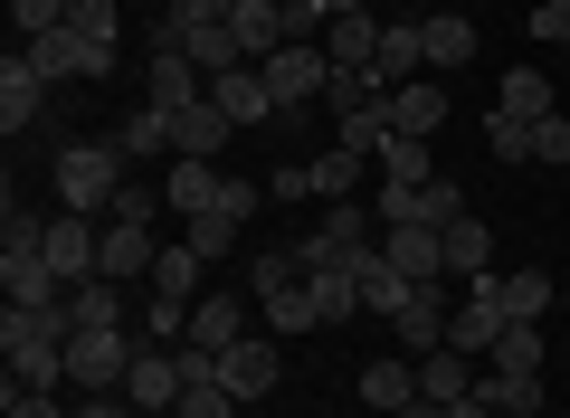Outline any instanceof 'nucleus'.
Returning a JSON list of instances; mask_svg holds the SVG:
<instances>
[{
    "label": "nucleus",
    "mask_w": 570,
    "mask_h": 418,
    "mask_svg": "<svg viewBox=\"0 0 570 418\" xmlns=\"http://www.w3.org/2000/svg\"><path fill=\"white\" fill-rule=\"evenodd\" d=\"M124 172H134V162H124L105 134H96V143H58V162H48V181H58V210H86V220L124 200Z\"/></svg>",
    "instance_id": "f257e3e1"
},
{
    "label": "nucleus",
    "mask_w": 570,
    "mask_h": 418,
    "mask_svg": "<svg viewBox=\"0 0 570 418\" xmlns=\"http://www.w3.org/2000/svg\"><path fill=\"white\" fill-rule=\"evenodd\" d=\"M371 247H381V210H371V200H333L324 229H305V239H295V257H305V276H314V266L371 257Z\"/></svg>",
    "instance_id": "f03ea898"
},
{
    "label": "nucleus",
    "mask_w": 570,
    "mask_h": 418,
    "mask_svg": "<svg viewBox=\"0 0 570 418\" xmlns=\"http://www.w3.org/2000/svg\"><path fill=\"white\" fill-rule=\"evenodd\" d=\"M257 67H266V86H276V115H305V105H324V86H333L324 39H285L276 58H257Z\"/></svg>",
    "instance_id": "7ed1b4c3"
},
{
    "label": "nucleus",
    "mask_w": 570,
    "mask_h": 418,
    "mask_svg": "<svg viewBox=\"0 0 570 418\" xmlns=\"http://www.w3.org/2000/svg\"><path fill=\"white\" fill-rule=\"evenodd\" d=\"M371 210H381V229H448V220H466V191H456L448 172H438V181H419V191L381 181V191H371Z\"/></svg>",
    "instance_id": "20e7f679"
},
{
    "label": "nucleus",
    "mask_w": 570,
    "mask_h": 418,
    "mask_svg": "<svg viewBox=\"0 0 570 418\" xmlns=\"http://www.w3.org/2000/svg\"><path fill=\"white\" fill-rule=\"evenodd\" d=\"M504 285H494V276H475V285H456V314H448V342H456V352H475V361H485L494 352V342H504Z\"/></svg>",
    "instance_id": "39448f33"
},
{
    "label": "nucleus",
    "mask_w": 570,
    "mask_h": 418,
    "mask_svg": "<svg viewBox=\"0 0 570 418\" xmlns=\"http://www.w3.org/2000/svg\"><path fill=\"white\" fill-rule=\"evenodd\" d=\"M20 58L39 67L48 86H77V77H105V67H115V48H96L86 29H48V39H20Z\"/></svg>",
    "instance_id": "423d86ee"
},
{
    "label": "nucleus",
    "mask_w": 570,
    "mask_h": 418,
    "mask_svg": "<svg viewBox=\"0 0 570 418\" xmlns=\"http://www.w3.org/2000/svg\"><path fill=\"white\" fill-rule=\"evenodd\" d=\"M181 390H190L181 342H142L134 371H124V399H134V409H181Z\"/></svg>",
    "instance_id": "0eeeda50"
},
{
    "label": "nucleus",
    "mask_w": 570,
    "mask_h": 418,
    "mask_svg": "<svg viewBox=\"0 0 570 418\" xmlns=\"http://www.w3.org/2000/svg\"><path fill=\"white\" fill-rule=\"evenodd\" d=\"M134 352H142L134 333H77V342H67V380H77V390H124Z\"/></svg>",
    "instance_id": "6e6552de"
},
{
    "label": "nucleus",
    "mask_w": 570,
    "mask_h": 418,
    "mask_svg": "<svg viewBox=\"0 0 570 418\" xmlns=\"http://www.w3.org/2000/svg\"><path fill=\"white\" fill-rule=\"evenodd\" d=\"M448 314H456L448 276H438V285H409V304L390 314V333H400V352H438V342H448Z\"/></svg>",
    "instance_id": "1a4fd4ad"
},
{
    "label": "nucleus",
    "mask_w": 570,
    "mask_h": 418,
    "mask_svg": "<svg viewBox=\"0 0 570 418\" xmlns=\"http://www.w3.org/2000/svg\"><path fill=\"white\" fill-rule=\"evenodd\" d=\"M209 105H219L228 124H266L276 115V86H266V67L247 58V67H219V77H209Z\"/></svg>",
    "instance_id": "9d476101"
},
{
    "label": "nucleus",
    "mask_w": 570,
    "mask_h": 418,
    "mask_svg": "<svg viewBox=\"0 0 570 418\" xmlns=\"http://www.w3.org/2000/svg\"><path fill=\"white\" fill-rule=\"evenodd\" d=\"M0 285H10V304H67V276L48 266V247H0Z\"/></svg>",
    "instance_id": "9b49d317"
},
{
    "label": "nucleus",
    "mask_w": 570,
    "mask_h": 418,
    "mask_svg": "<svg viewBox=\"0 0 570 418\" xmlns=\"http://www.w3.org/2000/svg\"><path fill=\"white\" fill-rule=\"evenodd\" d=\"M219 380L247 399V409H257V399L285 380V352H276V342H228V352H219Z\"/></svg>",
    "instance_id": "f8f14e48"
},
{
    "label": "nucleus",
    "mask_w": 570,
    "mask_h": 418,
    "mask_svg": "<svg viewBox=\"0 0 570 418\" xmlns=\"http://www.w3.org/2000/svg\"><path fill=\"white\" fill-rule=\"evenodd\" d=\"M352 390H362V409H390V418H400L409 409V399H419V352H381V361H362V380H352Z\"/></svg>",
    "instance_id": "ddd939ff"
},
{
    "label": "nucleus",
    "mask_w": 570,
    "mask_h": 418,
    "mask_svg": "<svg viewBox=\"0 0 570 418\" xmlns=\"http://www.w3.org/2000/svg\"><path fill=\"white\" fill-rule=\"evenodd\" d=\"M200 96H209V77L181 58V39H153V105L181 115V105H200Z\"/></svg>",
    "instance_id": "4468645a"
},
{
    "label": "nucleus",
    "mask_w": 570,
    "mask_h": 418,
    "mask_svg": "<svg viewBox=\"0 0 570 418\" xmlns=\"http://www.w3.org/2000/svg\"><path fill=\"white\" fill-rule=\"evenodd\" d=\"M228 134H238V124H228V115H219L209 96L171 115V153H181V162H219V153H228Z\"/></svg>",
    "instance_id": "2eb2a0df"
},
{
    "label": "nucleus",
    "mask_w": 570,
    "mask_h": 418,
    "mask_svg": "<svg viewBox=\"0 0 570 418\" xmlns=\"http://www.w3.org/2000/svg\"><path fill=\"white\" fill-rule=\"evenodd\" d=\"M39 115H48V77L29 58H10V67H0V134H29Z\"/></svg>",
    "instance_id": "dca6fc26"
},
{
    "label": "nucleus",
    "mask_w": 570,
    "mask_h": 418,
    "mask_svg": "<svg viewBox=\"0 0 570 418\" xmlns=\"http://www.w3.org/2000/svg\"><path fill=\"white\" fill-rule=\"evenodd\" d=\"M438 124H448V86L438 77H409V86H390V134H438Z\"/></svg>",
    "instance_id": "f3484780"
},
{
    "label": "nucleus",
    "mask_w": 570,
    "mask_h": 418,
    "mask_svg": "<svg viewBox=\"0 0 570 418\" xmlns=\"http://www.w3.org/2000/svg\"><path fill=\"white\" fill-rule=\"evenodd\" d=\"M371 67H381L390 86L428 77V20H409V10H400V20H381V58H371Z\"/></svg>",
    "instance_id": "a211bd4d"
},
{
    "label": "nucleus",
    "mask_w": 570,
    "mask_h": 418,
    "mask_svg": "<svg viewBox=\"0 0 570 418\" xmlns=\"http://www.w3.org/2000/svg\"><path fill=\"white\" fill-rule=\"evenodd\" d=\"M381 247H390V266H400L409 285L448 276V239H438V229H381Z\"/></svg>",
    "instance_id": "6ab92c4d"
},
{
    "label": "nucleus",
    "mask_w": 570,
    "mask_h": 418,
    "mask_svg": "<svg viewBox=\"0 0 570 418\" xmlns=\"http://www.w3.org/2000/svg\"><path fill=\"white\" fill-rule=\"evenodd\" d=\"M153 257H163V239H153V220H105V276H153Z\"/></svg>",
    "instance_id": "aec40b11"
},
{
    "label": "nucleus",
    "mask_w": 570,
    "mask_h": 418,
    "mask_svg": "<svg viewBox=\"0 0 570 418\" xmlns=\"http://www.w3.org/2000/svg\"><path fill=\"white\" fill-rule=\"evenodd\" d=\"M438 239H448V276H456V285L494 276V229L475 220V210H466V220H448V229H438Z\"/></svg>",
    "instance_id": "412c9836"
},
{
    "label": "nucleus",
    "mask_w": 570,
    "mask_h": 418,
    "mask_svg": "<svg viewBox=\"0 0 570 418\" xmlns=\"http://www.w3.org/2000/svg\"><path fill=\"white\" fill-rule=\"evenodd\" d=\"M475 390V352H456V342H438V352H419V399H466Z\"/></svg>",
    "instance_id": "4be33fe9"
},
{
    "label": "nucleus",
    "mask_w": 570,
    "mask_h": 418,
    "mask_svg": "<svg viewBox=\"0 0 570 418\" xmlns=\"http://www.w3.org/2000/svg\"><path fill=\"white\" fill-rule=\"evenodd\" d=\"M190 352H228V342H247V314H238V295H200L190 304Z\"/></svg>",
    "instance_id": "5701e85b"
},
{
    "label": "nucleus",
    "mask_w": 570,
    "mask_h": 418,
    "mask_svg": "<svg viewBox=\"0 0 570 418\" xmlns=\"http://www.w3.org/2000/svg\"><path fill=\"white\" fill-rule=\"evenodd\" d=\"M163 39H181V58L200 67V77H219V67H247V48H238V29H228V20H209V29H163Z\"/></svg>",
    "instance_id": "b1692460"
},
{
    "label": "nucleus",
    "mask_w": 570,
    "mask_h": 418,
    "mask_svg": "<svg viewBox=\"0 0 570 418\" xmlns=\"http://www.w3.org/2000/svg\"><path fill=\"white\" fill-rule=\"evenodd\" d=\"M494 105H504V115H523V124H551V115H561V96H551V77H542V67H504Z\"/></svg>",
    "instance_id": "393cba45"
},
{
    "label": "nucleus",
    "mask_w": 570,
    "mask_h": 418,
    "mask_svg": "<svg viewBox=\"0 0 570 418\" xmlns=\"http://www.w3.org/2000/svg\"><path fill=\"white\" fill-rule=\"evenodd\" d=\"M352 285H362V314H400V304H409V276L390 266V247L352 257Z\"/></svg>",
    "instance_id": "a878e982"
},
{
    "label": "nucleus",
    "mask_w": 570,
    "mask_h": 418,
    "mask_svg": "<svg viewBox=\"0 0 570 418\" xmlns=\"http://www.w3.org/2000/svg\"><path fill=\"white\" fill-rule=\"evenodd\" d=\"M219 162H181V153H171V200H163V210H181V220H200V210H219Z\"/></svg>",
    "instance_id": "bb28decb"
},
{
    "label": "nucleus",
    "mask_w": 570,
    "mask_h": 418,
    "mask_svg": "<svg viewBox=\"0 0 570 418\" xmlns=\"http://www.w3.org/2000/svg\"><path fill=\"white\" fill-rule=\"evenodd\" d=\"M105 143H115L124 162H153V153H171V115H163V105H134V115H124Z\"/></svg>",
    "instance_id": "cd10ccee"
},
{
    "label": "nucleus",
    "mask_w": 570,
    "mask_h": 418,
    "mask_svg": "<svg viewBox=\"0 0 570 418\" xmlns=\"http://www.w3.org/2000/svg\"><path fill=\"white\" fill-rule=\"evenodd\" d=\"M67 314H77V333H124V295H115V276L67 285Z\"/></svg>",
    "instance_id": "c85d7f7f"
},
{
    "label": "nucleus",
    "mask_w": 570,
    "mask_h": 418,
    "mask_svg": "<svg viewBox=\"0 0 570 418\" xmlns=\"http://www.w3.org/2000/svg\"><path fill=\"white\" fill-rule=\"evenodd\" d=\"M324 58L333 67H371L381 58V20H371V10H343V20L324 29Z\"/></svg>",
    "instance_id": "c756f323"
},
{
    "label": "nucleus",
    "mask_w": 570,
    "mask_h": 418,
    "mask_svg": "<svg viewBox=\"0 0 570 418\" xmlns=\"http://www.w3.org/2000/svg\"><path fill=\"white\" fill-rule=\"evenodd\" d=\"M362 172H371V153H343V143L305 162V181H314V200H324V210H333V200H352V191H362Z\"/></svg>",
    "instance_id": "7c9ffc66"
},
{
    "label": "nucleus",
    "mask_w": 570,
    "mask_h": 418,
    "mask_svg": "<svg viewBox=\"0 0 570 418\" xmlns=\"http://www.w3.org/2000/svg\"><path fill=\"white\" fill-rule=\"evenodd\" d=\"M475 58V20L466 10H438L428 20V77H448V67H466Z\"/></svg>",
    "instance_id": "2f4dec72"
},
{
    "label": "nucleus",
    "mask_w": 570,
    "mask_h": 418,
    "mask_svg": "<svg viewBox=\"0 0 570 418\" xmlns=\"http://www.w3.org/2000/svg\"><path fill=\"white\" fill-rule=\"evenodd\" d=\"M200 247H190V239H171L163 247V257H153V295H181V304H200Z\"/></svg>",
    "instance_id": "473e14b6"
},
{
    "label": "nucleus",
    "mask_w": 570,
    "mask_h": 418,
    "mask_svg": "<svg viewBox=\"0 0 570 418\" xmlns=\"http://www.w3.org/2000/svg\"><path fill=\"white\" fill-rule=\"evenodd\" d=\"M381 96H390V77H381V67H333V86H324L333 124H343V115H362V105H381Z\"/></svg>",
    "instance_id": "72a5a7b5"
},
{
    "label": "nucleus",
    "mask_w": 570,
    "mask_h": 418,
    "mask_svg": "<svg viewBox=\"0 0 570 418\" xmlns=\"http://www.w3.org/2000/svg\"><path fill=\"white\" fill-rule=\"evenodd\" d=\"M266 304V333H314V276H295V285H276V295H257Z\"/></svg>",
    "instance_id": "f704fd0d"
},
{
    "label": "nucleus",
    "mask_w": 570,
    "mask_h": 418,
    "mask_svg": "<svg viewBox=\"0 0 570 418\" xmlns=\"http://www.w3.org/2000/svg\"><path fill=\"white\" fill-rule=\"evenodd\" d=\"M475 390H485L494 418H532V409H542V380H523V371H485Z\"/></svg>",
    "instance_id": "c9c22d12"
},
{
    "label": "nucleus",
    "mask_w": 570,
    "mask_h": 418,
    "mask_svg": "<svg viewBox=\"0 0 570 418\" xmlns=\"http://www.w3.org/2000/svg\"><path fill=\"white\" fill-rule=\"evenodd\" d=\"M381 181H400V191H419V181H438V162H428L419 134H390L381 143Z\"/></svg>",
    "instance_id": "e433bc0d"
},
{
    "label": "nucleus",
    "mask_w": 570,
    "mask_h": 418,
    "mask_svg": "<svg viewBox=\"0 0 570 418\" xmlns=\"http://www.w3.org/2000/svg\"><path fill=\"white\" fill-rule=\"evenodd\" d=\"M314 314H324V323H352V314H362V285H352V266H314Z\"/></svg>",
    "instance_id": "4c0bfd02"
},
{
    "label": "nucleus",
    "mask_w": 570,
    "mask_h": 418,
    "mask_svg": "<svg viewBox=\"0 0 570 418\" xmlns=\"http://www.w3.org/2000/svg\"><path fill=\"white\" fill-rule=\"evenodd\" d=\"M494 371H523V380H542V323H504V342H494Z\"/></svg>",
    "instance_id": "58836bf2"
},
{
    "label": "nucleus",
    "mask_w": 570,
    "mask_h": 418,
    "mask_svg": "<svg viewBox=\"0 0 570 418\" xmlns=\"http://www.w3.org/2000/svg\"><path fill=\"white\" fill-rule=\"evenodd\" d=\"M238 229H247V220H238V210H200V220H181V239H190V247H200V257H209V266H219V257H228V247H238Z\"/></svg>",
    "instance_id": "ea45409f"
},
{
    "label": "nucleus",
    "mask_w": 570,
    "mask_h": 418,
    "mask_svg": "<svg viewBox=\"0 0 570 418\" xmlns=\"http://www.w3.org/2000/svg\"><path fill=\"white\" fill-rule=\"evenodd\" d=\"M333 143L381 162V143H390V96H381V105H362V115H343V124H333Z\"/></svg>",
    "instance_id": "a19ab883"
},
{
    "label": "nucleus",
    "mask_w": 570,
    "mask_h": 418,
    "mask_svg": "<svg viewBox=\"0 0 570 418\" xmlns=\"http://www.w3.org/2000/svg\"><path fill=\"white\" fill-rule=\"evenodd\" d=\"M494 285H504V314H513V323H542V314H551V276H542V266H523V276H494Z\"/></svg>",
    "instance_id": "79ce46f5"
},
{
    "label": "nucleus",
    "mask_w": 570,
    "mask_h": 418,
    "mask_svg": "<svg viewBox=\"0 0 570 418\" xmlns=\"http://www.w3.org/2000/svg\"><path fill=\"white\" fill-rule=\"evenodd\" d=\"M485 153L494 162H532V124L504 115V105H485Z\"/></svg>",
    "instance_id": "37998d69"
},
{
    "label": "nucleus",
    "mask_w": 570,
    "mask_h": 418,
    "mask_svg": "<svg viewBox=\"0 0 570 418\" xmlns=\"http://www.w3.org/2000/svg\"><path fill=\"white\" fill-rule=\"evenodd\" d=\"M67 29H86L96 48H115L124 39V0H67Z\"/></svg>",
    "instance_id": "c03bdc74"
},
{
    "label": "nucleus",
    "mask_w": 570,
    "mask_h": 418,
    "mask_svg": "<svg viewBox=\"0 0 570 418\" xmlns=\"http://www.w3.org/2000/svg\"><path fill=\"white\" fill-rule=\"evenodd\" d=\"M305 276V257H295V247H257V266H247V285H257V295H276V285H295Z\"/></svg>",
    "instance_id": "a18cd8bd"
},
{
    "label": "nucleus",
    "mask_w": 570,
    "mask_h": 418,
    "mask_svg": "<svg viewBox=\"0 0 570 418\" xmlns=\"http://www.w3.org/2000/svg\"><path fill=\"white\" fill-rule=\"evenodd\" d=\"M209 20H238V0H171L163 29H209Z\"/></svg>",
    "instance_id": "49530a36"
},
{
    "label": "nucleus",
    "mask_w": 570,
    "mask_h": 418,
    "mask_svg": "<svg viewBox=\"0 0 570 418\" xmlns=\"http://www.w3.org/2000/svg\"><path fill=\"white\" fill-rule=\"evenodd\" d=\"M10 20H20V39H48V29H67V0H10Z\"/></svg>",
    "instance_id": "de8ad7c7"
},
{
    "label": "nucleus",
    "mask_w": 570,
    "mask_h": 418,
    "mask_svg": "<svg viewBox=\"0 0 570 418\" xmlns=\"http://www.w3.org/2000/svg\"><path fill=\"white\" fill-rule=\"evenodd\" d=\"M532 162H570V115H551V124H532Z\"/></svg>",
    "instance_id": "09e8293b"
},
{
    "label": "nucleus",
    "mask_w": 570,
    "mask_h": 418,
    "mask_svg": "<svg viewBox=\"0 0 570 418\" xmlns=\"http://www.w3.org/2000/svg\"><path fill=\"white\" fill-rule=\"evenodd\" d=\"M266 200H314V181H305V162H276V172H266Z\"/></svg>",
    "instance_id": "8fccbe9b"
},
{
    "label": "nucleus",
    "mask_w": 570,
    "mask_h": 418,
    "mask_svg": "<svg viewBox=\"0 0 570 418\" xmlns=\"http://www.w3.org/2000/svg\"><path fill=\"white\" fill-rule=\"evenodd\" d=\"M77 418H142V409H134L124 390H86V399H77Z\"/></svg>",
    "instance_id": "3c124183"
},
{
    "label": "nucleus",
    "mask_w": 570,
    "mask_h": 418,
    "mask_svg": "<svg viewBox=\"0 0 570 418\" xmlns=\"http://www.w3.org/2000/svg\"><path fill=\"white\" fill-rule=\"evenodd\" d=\"M257 200H266V181H238V172L219 181V210H238V220H247V210H257Z\"/></svg>",
    "instance_id": "603ef678"
},
{
    "label": "nucleus",
    "mask_w": 570,
    "mask_h": 418,
    "mask_svg": "<svg viewBox=\"0 0 570 418\" xmlns=\"http://www.w3.org/2000/svg\"><path fill=\"white\" fill-rule=\"evenodd\" d=\"M153 210H163V200L142 191V181H124V200H115V210H105V220H153Z\"/></svg>",
    "instance_id": "864d4df0"
},
{
    "label": "nucleus",
    "mask_w": 570,
    "mask_h": 418,
    "mask_svg": "<svg viewBox=\"0 0 570 418\" xmlns=\"http://www.w3.org/2000/svg\"><path fill=\"white\" fill-rule=\"evenodd\" d=\"M570 29V0H532V39H561Z\"/></svg>",
    "instance_id": "5fc2aeb1"
},
{
    "label": "nucleus",
    "mask_w": 570,
    "mask_h": 418,
    "mask_svg": "<svg viewBox=\"0 0 570 418\" xmlns=\"http://www.w3.org/2000/svg\"><path fill=\"white\" fill-rule=\"evenodd\" d=\"M10 418H67V409H58L48 390H10Z\"/></svg>",
    "instance_id": "6e6d98bb"
},
{
    "label": "nucleus",
    "mask_w": 570,
    "mask_h": 418,
    "mask_svg": "<svg viewBox=\"0 0 570 418\" xmlns=\"http://www.w3.org/2000/svg\"><path fill=\"white\" fill-rule=\"evenodd\" d=\"M475 380H485V371H475ZM438 418H494V409H485V390H466V399H448Z\"/></svg>",
    "instance_id": "4d7b16f0"
},
{
    "label": "nucleus",
    "mask_w": 570,
    "mask_h": 418,
    "mask_svg": "<svg viewBox=\"0 0 570 418\" xmlns=\"http://www.w3.org/2000/svg\"><path fill=\"white\" fill-rule=\"evenodd\" d=\"M343 10H371V0H324V20H343Z\"/></svg>",
    "instance_id": "13d9d810"
},
{
    "label": "nucleus",
    "mask_w": 570,
    "mask_h": 418,
    "mask_svg": "<svg viewBox=\"0 0 570 418\" xmlns=\"http://www.w3.org/2000/svg\"><path fill=\"white\" fill-rule=\"evenodd\" d=\"M551 48H561V58H570V29H561V39H551Z\"/></svg>",
    "instance_id": "bf43d9fd"
},
{
    "label": "nucleus",
    "mask_w": 570,
    "mask_h": 418,
    "mask_svg": "<svg viewBox=\"0 0 570 418\" xmlns=\"http://www.w3.org/2000/svg\"><path fill=\"white\" fill-rule=\"evenodd\" d=\"M142 418H181V409H142Z\"/></svg>",
    "instance_id": "052dcab7"
}]
</instances>
